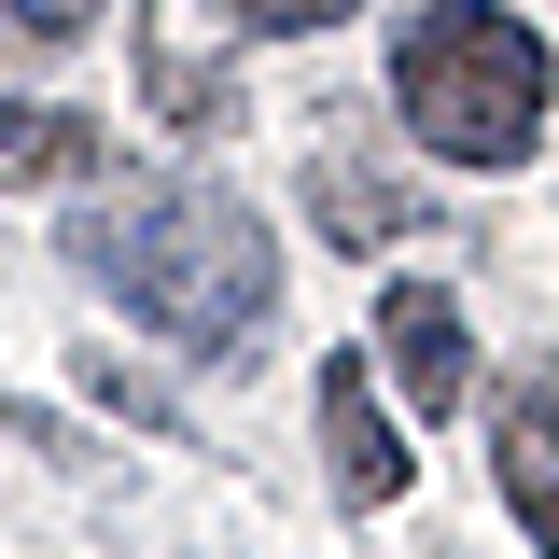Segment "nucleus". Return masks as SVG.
I'll list each match as a JSON object with an SVG mask.
<instances>
[{
    "mask_svg": "<svg viewBox=\"0 0 559 559\" xmlns=\"http://www.w3.org/2000/svg\"><path fill=\"white\" fill-rule=\"evenodd\" d=\"M378 364H392V392H406L419 419H448L476 392V322H462V294H448V280H392V294H378Z\"/></svg>",
    "mask_w": 559,
    "mask_h": 559,
    "instance_id": "7ed1b4c3",
    "label": "nucleus"
},
{
    "mask_svg": "<svg viewBox=\"0 0 559 559\" xmlns=\"http://www.w3.org/2000/svg\"><path fill=\"white\" fill-rule=\"evenodd\" d=\"M0 14H14L28 43H84V28H98V0H0Z\"/></svg>",
    "mask_w": 559,
    "mask_h": 559,
    "instance_id": "9b49d317",
    "label": "nucleus"
},
{
    "mask_svg": "<svg viewBox=\"0 0 559 559\" xmlns=\"http://www.w3.org/2000/svg\"><path fill=\"white\" fill-rule=\"evenodd\" d=\"M70 266L98 280L112 308H140L154 336H182V349H238L280 308L266 224L238 197H210V182H112L70 224Z\"/></svg>",
    "mask_w": 559,
    "mask_h": 559,
    "instance_id": "f257e3e1",
    "label": "nucleus"
},
{
    "mask_svg": "<svg viewBox=\"0 0 559 559\" xmlns=\"http://www.w3.org/2000/svg\"><path fill=\"white\" fill-rule=\"evenodd\" d=\"M392 112L448 168H518L546 140V43L503 0H419L392 28Z\"/></svg>",
    "mask_w": 559,
    "mask_h": 559,
    "instance_id": "f03ea898",
    "label": "nucleus"
},
{
    "mask_svg": "<svg viewBox=\"0 0 559 559\" xmlns=\"http://www.w3.org/2000/svg\"><path fill=\"white\" fill-rule=\"evenodd\" d=\"M84 168H98V112L0 98V182H84Z\"/></svg>",
    "mask_w": 559,
    "mask_h": 559,
    "instance_id": "0eeeda50",
    "label": "nucleus"
},
{
    "mask_svg": "<svg viewBox=\"0 0 559 559\" xmlns=\"http://www.w3.org/2000/svg\"><path fill=\"white\" fill-rule=\"evenodd\" d=\"M140 84H154V112H168V127H224V112H238V84H210L182 43H140Z\"/></svg>",
    "mask_w": 559,
    "mask_h": 559,
    "instance_id": "6e6552de",
    "label": "nucleus"
},
{
    "mask_svg": "<svg viewBox=\"0 0 559 559\" xmlns=\"http://www.w3.org/2000/svg\"><path fill=\"white\" fill-rule=\"evenodd\" d=\"M308 210H322L336 252H378V238H406V224H419V197L392 182V168H364V154H308Z\"/></svg>",
    "mask_w": 559,
    "mask_h": 559,
    "instance_id": "423d86ee",
    "label": "nucleus"
},
{
    "mask_svg": "<svg viewBox=\"0 0 559 559\" xmlns=\"http://www.w3.org/2000/svg\"><path fill=\"white\" fill-rule=\"evenodd\" d=\"M489 462H503V503H518V532L559 559V392H532V378H518V392L489 406Z\"/></svg>",
    "mask_w": 559,
    "mask_h": 559,
    "instance_id": "20e7f679",
    "label": "nucleus"
},
{
    "mask_svg": "<svg viewBox=\"0 0 559 559\" xmlns=\"http://www.w3.org/2000/svg\"><path fill=\"white\" fill-rule=\"evenodd\" d=\"M322 462H336V503H406V448L364 392V364H322Z\"/></svg>",
    "mask_w": 559,
    "mask_h": 559,
    "instance_id": "39448f33",
    "label": "nucleus"
},
{
    "mask_svg": "<svg viewBox=\"0 0 559 559\" xmlns=\"http://www.w3.org/2000/svg\"><path fill=\"white\" fill-rule=\"evenodd\" d=\"M336 14H364V0H224L238 43H308V28H336Z\"/></svg>",
    "mask_w": 559,
    "mask_h": 559,
    "instance_id": "1a4fd4ad",
    "label": "nucleus"
},
{
    "mask_svg": "<svg viewBox=\"0 0 559 559\" xmlns=\"http://www.w3.org/2000/svg\"><path fill=\"white\" fill-rule=\"evenodd\" d=\"M84 392H98V406H112V419H154V433H168V392H154V378H127V364H112V349H98V364H84Z\"/></svg>",
    "mask_w": 559,
    "mask_h": 559,
    "instance_id": "9d476101",
    "label": "nucleus"
}]
</instances>
